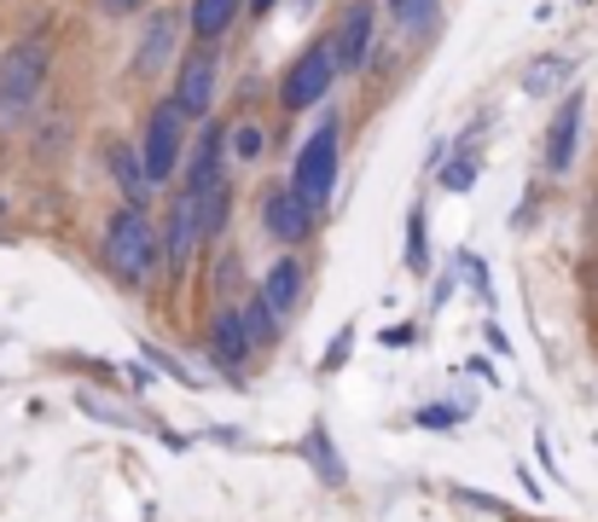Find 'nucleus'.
Returning a JSON list of instances; mask_svg holds the SVG:
<instances>
[{"mask_svg": "<svg viewBox=\"0 0 598 522\" xmlns=\"http://www.w3.org/2000/svg\"><path fill=\"white\" fill-rule=\"evenodd\" d=\"M239 308H245V325H250V337H256V349H273V343H279V331H285V320L262 302V291H250Z\"/></svg>", "mask_w": 598, "mask_h": 522, "instance_id": "aec40b11", "label": "nucleus"}, {"mask_svg": "<svg viewBox=\"0 0 598 522\" xmlns=\"http://www.w3.org/2000/svg\"><path fill=\"white\" fill-rule=\"evenodd\" d=\"M343 76V64H337V47H331V36H320V41H308L291 64H285V76H279V111H315V104L331 93V82Z\"/></svg>", "mask_w": 598, "mask_h": 522, "instance_id": "7ed1b4c3", "label": "nucleus"}, {"mask_svg": "<svg viewBox=\"0 0 598 522\" xmlns=\"http://www.w3.org/2000/svg\"><path fill=\"white\" fill-rule=\"evenodd\" d=\"M175 104L192 122L210 117V104H216V41H198L187 59H180V70H175Z\"/></svg>", "mask_w": 598, "mask_h": 522, "instance_id": "1a4fd4ad", "label": "nucleus"}, {"mask_svg": "<svg viewBox=\"0 0 598 522\" xmlns=\"http://www.w3.org/2000/svg\"><path fill=\"white\" fill-rule=\"evenodd\" d=\"M221 163H227V128L203 117L198 140H192V163H187V174H180V192L203 198L210 187H221Z\"/></svg>", "mask_w": 598, "mask_h": 522, "instance_id": "9b49d317", "label": "nucleus"}, {"mask_svg": "<svg viewBox=\"0 0 598 522\" xmlns=\"http://www.w3.org/2000/svg\"><path fill=\"white\" fill-rule=\"evenodd\" d=\"M454 261H459V268H465V284H477V297H482V302H494V291H488V268H482V255H471V250H459Z\"/></svg>", "mask_w": 598, "mask_h": 522, "instance_id": "bb28decb", "label": "nucleus"}, {"mask_svg": "<svg viewBox=\"0 0 598 522\" xmlns=\"http://www.w3.org/2000/svg\"><path fill=\"white\" fill-rule=\"evenodd\" d=\"M187 134H192V117L180 111L175 99H163V104H151V111H146V122H140V157H146L151 187H169V180H175L180 157H187Z\"/></svg>", "mask_w": 598, "mask_h": 522, "instance_id": "39448f33", "label": "nucleus"}, {"mask_svg": "<svg viewBox=\"0 0 598 522\" xmlns=\"http://www.w3.org/2000/svg\"><path fill=\"white\" fill-rule=\"evenodd\" d=\"M337 163H343V122H337V111H331L315 134L302 140L297 163H291V187L315 209H326L331 192H337Z\"/></svg>", "mask_w": 598, "mask_h": 522, "instance_id": "20e7f679", "label": "nucleus"}, {"mask_svg": "<svg viewBox=\"0 0 598 522\" xmlns=\"http://www.w3.org/2000/svg\"><path fill=\"white\" fill-rule=\"evenodd\" d=\"M401 261H407V273H412V279H430V273H436V261H430V215H425V203H412V209H407V250H401Z\"/></svg>", "mask_w": 598, "mask_h": 522, "instance_id": "f3484780", "label": "nucleus"}, {"mask_svg": "<svg viewBox=\"0 0 598 522\" xmlns=\"http://www.w3.org/2000/svg\"><path fill=\"white\" fill-rule=\"evenodd\" d=\"M302 459L315 464V476H320L326 488H337V493L349 488V464H343V453H337V441H331V430H326V418H315V424L302 430Z\"/></svg>", "mask_w": 598, "mask_h": 522, "instance_id": "2eb2a0df", "label": "nucleus"}, {"mask_svg": "<svg viewBox=\"0 0 598 522\" xmlns=\"http://www.w3.org/2000/svg\"><path fill=\"white\" fill-rule=\"evenodd\" d=\"M262 227H268V239H279L285 250H297L315 239V227H320V209L308 203L297 187H273L262 198Z\"/></svg>", "mask_w": 598, "mask_h": 522, "instance_id": "6e6552de", "label": "nucleus"}, {"mask_svg": "<svg viewBox=\"0 0 598 522\" xmlns=\"http://www.w3.org/2000/svg\"><path fill=\"white\" fill-rule=\"evenodd\" d=\"M372 36H378V7H372V0H349L343 18H337V30H331V47H337L343 76L372 59Z\"/></svg>", "mask_w": 598, "mask_h": 522, "instance_id": "9d476101", "label": "nucleus"}, {"mask_svg": "<svg viewBox=\"0 0 598 522\" xmlns=\"http://www.w3.org/2000/svg\"><path fill=\"white\" fill-rule=\"evenodd\" d=\"M256 291H262V302L279 313V320H291L297 302H302V291H308V268H302V261H297L291 250H285V255L273 261V268H268V279L256 284Z\"/></svg>", "mask_w": 598, "mask_h": 522, "instance_id": "4468645a", "label": "nucleus"}, {"mask_svg": "<svg viewBox=\"0 0 598 522\" xmlns=\"http://www.w3.org/2000/svg\"><path fill=\"white\" fill-rule=\"evenodd\" d=\"M106 163H111V180H117L122 203L151 209L158 187H151V174H146V157H140V145H128V140H106Z\"/></svg>", "mask_w": 598, "mask_h": 522, "instance_id": "ddd939ff", "label": "nucleus"}, {"mask_svg": "<svg viewBox=\"0 0 598 522\" xmlns=\"http://www.w3.org/2000/svg\"><path fill=\"white\" fill-rule=\"evenodd\" d=\"M158 232H163V273L180 284L187 268H192V255H198V244H210V239H203V203L192 192H175L169 215L158 221Z\"/></svg>", "mask_w": 598, "mask_h": 522, "instance_id": "423d86ee", "label": "nucleus"}, {"mask_svg": "<svg viewBox=\"0 0 598 522\" xmlns=\"http://www.w3.org/2000/svg\"><path fill=\"white\" fill-rule=\"evenodd\" d=\"M106 268L122 291H146L163 273V232L146 221V209L122 203L106 215Z\"/></svg>", "mask_w": 598, "mask_h": 522, "instance_id": "f257e3e1", "label": "nucleus"}, {"mask_svg": "<svg viewBox=\"0 0 598 522\" xmlns=\"http://www.w3.org/2000/svg\"><path fill=\"white\" fill-rule=\"evenodd\" d=\"M175 12H151V23H146V36H140V52H134V70L140 76H151L163 59H169V47H175Z\"/></svg>", "mask_w": 598, "mask_h": 522, "instance_id": "dca6fc26", "label": "nucleus"}, {"mask_svg": "<svg viewBox=\"0 0 598 522\" xmlns=\"http://www.w3.org/2000/svg\"><path fill=\"white\" fill-rule=\"evenodd\" d=\"M477 174H482L477 157H454V163L441 169V192H471V187H477Z\"/></svg>", "mask_w": 598, "mask_h": 522, "instance_id": "5701e85b", "label": "nucleus"}, {"mask_svg": "<svg viewBox=\"0 0 598 522\" xmlns=\"http://www.w3.org/2000/svg\"><path fill=\"white\" fill-rule=\"evenodd\" d=\"M349 349H355V325H343V331H337L331 343H326V354H320V372H343V365H349Z\"/></svg>", "mask_w": 598, "mask_h": 522, "instance_id": "a878e982", "label": "nucleus"}, {"mask_svg": "<svg viewBox=\"0 0 598 522\" xmlns=\"http://www.w3.org/2000/svg\"><path fill=\"white\" fill-rule=\"evenodd\" d=\"M273 7H279V0H250V12H256V18H262V12H273Z\"/></svg>", "mask_w": 598, "mask_h": 522, "instance_id": "c85d7f7f", "label": "nucleus"}, {"mask_svg": "<svg viewBox=\"0 0 598 522\" xmlns=\"http://www.w3.org/2000/svg\"><path fill=\"white\" fill-rule=\"evenodd\" d=\"M47 76H53V41H47V30L18 36L0 52V111H30L47 88Z\"/></svg>", "mask_w": 598, "mask_h": 522, "instance_id": "f03ea898", "label": "nucleus"}, {"mask_svg": "<svg viewBox=\"0 0 598 522\" xmlns=\"http://www.w3.org/2000/svg\"><path fill=\"white\" fill-rule=\"evenodd\" d=\"M146 7V0H99V12H106V18H134Z\"/></svg>", "mask_w": 598, "mask_h": 522, "instance_id": "cd10ccee", "label": "nucleus"}, {"mask_svg": "<svg viewBox=\"0 0 598 522\" xmlns=\"http://www.w3.org/2000/svg\"><path fill=\"white\" fill-rule=\"evenodd\" d=\"M262 128H256V122H232L227 128V157H239V163H256V157H262Z\"/></svg>", "mask_w": 598, "mask_h": 522, "instance_id": "4be33fe9", "label": "nucleus"}, {"mask_svg": "<svg viewBox=\"0 0 598 522\" xmlns=\"http://www.w3.org/2000/svg\"><path fill=\"white\" fill-rule=\"evenodd\" d=\"M140 354H146L151 365H158V372H163V378H175L180 389H198V378H192V372H187V365H180V360L169 354V349H158V343H140Z\"/></svg>", "mask_w": 598, "mask_h": 522, "instance_id": "b1692460", "label": "nucleus"}, {"mask_svg": "<svg viewBox=\"0 0 598 522\" xmlns=\"http://www.w3.org/2000/svg\"><path fill=\"white\" fill-rule=\"evenodd\" d=\"M239 7H250V0H192V36L198 41H221L227 23L239 18Z\"/></svg>", "mask_w": 598, "mask_h": 522, "instance_id": "6ab92c4d", "label": "nucleus"}, {"mask_svg": "<svg viewBox=\"0 0 598 522\" xmlns=\"http://www.w3.org/2000/svg\"><path fill=\"white\" fill-rule=\"evenodd\" d=\"M389 18H396L401 41H425L441 18V0H389Z\"/></svg>", "mask_w": 598, "mask_h": 522, "instance_id": "a211bd4d", "label": "nucleus"}, {"mask_svg": "<svg viewBox=\"0 0 598 522\" xmlns=\"http://www.w3.org/2000/svg\"><path fill=\"white\" fill-rule=\"evenodd\" d=\"M465 418H471V406H459V401L419 406V424H425V430H448V424H465Z\"/></svg>", "mask_w": 598, "mask_h": 522, "instance_id": "393cba45", "label": "nucleus"}, {"mask_svg": "<svg viewBox=\"0 0 598 522\" xmlns=\"http://www.w3.org/2000/svg\"><path fill=\"white\" fill-rule=\"evenodd\" d=\"M256 354V337L245 325V308L239 302H221L210 313V360L221 365L227 383H245V360Z\"/></svg>", "mask_w": 598, "mask_h": 522, "instance_id": "0eeeda50", "label": "nucleus"}, {"mask_svg": "<svg viewBox=\"0 0 598 522\" xmlns=\"http://www.w3.org/2000/svg\"><path fill=\"white\" fill-rule=\"evenodd\" d=\"M581 111H587V99L581 93H564V104L552 111V122H546V174H569V163H576Z\"/></svg>", "mask_w": 598, "mask_h": 522, "instance_id": "f8f14e48", "label": "nucleus"}, {"mask_svg": "<svg viewBox=\"0 0 598 522\" xmlns=\"http://www.w3.org/2000/svg\"><path fill=\"white\" fill-rule=\"evenodd\" d=\"M576 70L564 59V52H546V59H535L529 70H524V93H552V88H564V76Z\"/></svg>", "mask_w": 598, "mask_h": 522, "instance_id": "412c9836", "label": "nucleus"}]
</instances>
